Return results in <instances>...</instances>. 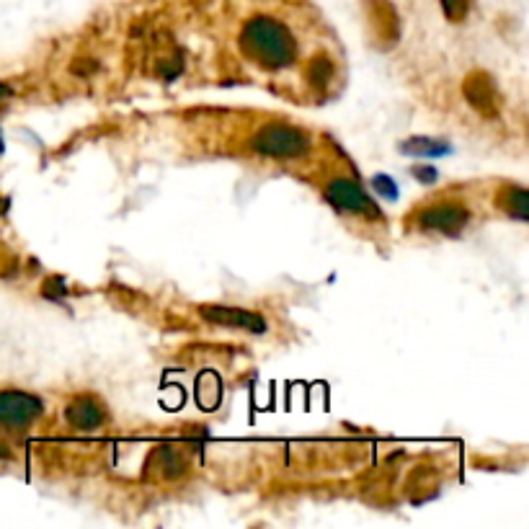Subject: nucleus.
Segmentation results:
<instances>
[{"label":"nucleus","mask_w":529,"mask_h":529,"mask_svg":"<svg viewBox=\"0 0 529 529\" xmlns=\"http://www.w3.org/2000/svg\"><path fill=\"white\" fill-rule=\"evenodd\" d=\"M470 0H444V11L450 13L452 19H460L462 13L468 11Z\"/></svg>","instance_id":"6e6552de"},{"label":"nucleus","mask_w":529,"mask_h":529,"mask_svg":"<svg viewBox=\"0 0 529 529\" xmlns=\"http://www.w3.org/2000/svg\"><path fill=\"white\" fill-rule=\"evenodd\" d=\"M308 135L292 124L271 122L264 124L256 135L251 137V150L269 158H297L308 150Z\"/></svg>","instance_id":"f03ea898"},{"label":"nucleus","mask_w":529,"mask_h":529,"mask_svg":"<svg viewBox=\"0 0 529 529\" xmlns=\"http://www.w3.org/2000/svg\"><path fill=\"white\" fill-rule=\"evenodd\" d=\"M42 400L19 390H3L0 393V426L11 431H21L39 419Z\"/></svg>","instance_id":"7ed1b4c3"},{"label":"nucleus","mask_w":529,"mask_h":529,"mask_svg":"<svg viewBox=\"0 0 529 529\" xmlns=\"http://www.w3.org/2000/svg\"><path fill=\"white\" fill-rule=\"evenodd\" d=\"M68 421L75 429H96V426L104 424V408L93 398H78L68 406Z\"/></svg>","instance_id":"0eeeda50"},{"label":"nucleus","mask_w":529,"mask_h":529,"mask_svg":"<svg viewBox=\"0 0 529 529\" xmlns=\"http://www.w3.org/2000/svg\"><path fill=\"white\" fill-rule=\"evenodd\" d=\"M465 222H468V212L462 210L460 204H437L421 217L424 228L439 230V233H457Z\"/></svg>","instance_id":"423d86ee"},{"label":"nucleus","mask_w":529,"mask_h":529,"mask_svg":"<svg viewBox=\"0 0 529 529\" xmlns=\"http://www.w3.org/2000/svg\"><path fill=\"white\" fill-rule=\"evenodd\" d=\"M328 202L336 204L341 212H351V215H370L377 217V207L372 204V199L359 189V184L349 179H336L331 181V186L326 189Z\"/></svg>","instance_id":"20e7f679"},{"label":"nucleus","mask_w":529,"mask_h":529,"mask_svg":"<svg viewBox=\"0 0 529 529\" xmlns=\"http://www.w3.org/2000/svg\"><path fill=\"white\" fill-rule=\"evenodd\" d=\"M6 96H11V91H8V88L0 83V99H6Z\"/></svg>","instance_id":"1a4fd4ad"},{"label":"nucleus","mask_w":529,"mask_h":529,"mask_svg":"<svg viewBox=\"0 0 529 529\" xmlns=\"http://www.w3.org/2000/svg\"><path fill=\"white\" fill-rule=\"evenodd\" d=\"M243 42L253 57H259L271 68L287 65L295 55V42L287 34V29L274 19H253L243 31Z\"/></svg>","instance_id":"f257e3e1"},{"label":"nucleus","mask_w":529,"mask_h":529,"mask_svg":"<svg viewBox=\"0 0 529 529\" xmlns=\"http://www.w3.org/2000/svg\"><path fill=\"white\" fill-rule=\"evenodd\" d=\"M202 315L210 320V323H217V326L243 328V331H251V333H264L266 331V320L256 313H248V310L202 308Z\"/></svg>","instance_id":"39448f33"}]
</instances>
